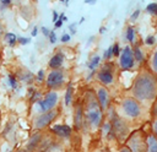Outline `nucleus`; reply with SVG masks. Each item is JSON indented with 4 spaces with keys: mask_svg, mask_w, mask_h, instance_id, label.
<instances>
[{
    "mask_svg": "<svg viewBox=\"0 0 157 152\" xmlns=\"http://www.w3.org/2000/svg\"><path fill=\"white\" fill-rule=\"evenodd\" d=\"M97 101L102 108V110H105L108 108V104H109V94H108V91L104 88V87H99L97 89Z\"/></svg>",
    "mask_w": 157,
    "mask_h": 152,
    "instance_id": "9b49d317",
    "label": "nucleus"
},
{
    "mask_svg": "<svg viewBox=\"0 0 157 152\" xmlns=\"http://www.w3.org/2000/svg\"><path fill=\"white\" fill-rule=\"evenodd\" d=\"M121 109L124 112V114L129 118H137L141 113V108H140V104L136 99L134 98H125L123 102H121Z\"/></svg>",
    "mask_w": 157,
    "mask_h": 152,
    "instance_id": "20e7f679",
    "label": "nucleus"
},
{
    "mask_svg": "<svg viewBox=\"0 0 157 152\" xmlns=\"http://www.w3.org/2000/svg\"><path fill=\"white\" fill-rule=\"evenodd\" d=\"M63 23H64V22H63L60 18H58V21L54 23V26H55V28H60V27L63 26Z\"/></svg>",
    "mask_w": 157,
    "mask_h": 152,
    "instance_id": "e433bc0d",
    "label": "nucleus"
},
{
    "mask_svg": "<svg viewBox=\"0 0 157 152\" xmlns=\"http://www.w3.org/2000/svg\"><path fill=\"white\" fill-rule=\"evenodd\" d=\"M139 15H140V10L134 11V13H132V15H131V17H130V18H131V21H135V20L139 17Z\"/></svg>",
    "mask_w": 157,
    "mask_h": 152,
    "instance_id": "f704fd0d",
    "label": "nucleus"
},
{
    "mask_svg": "<svg viewBox=\"0 0 157 152\" xmlns=\"http://www.w3.org/2000/svg\"><path fill=\"white\" fill-rule=\"evenodd\" d=\"M7 81H9V85H10V87L11 88H16L17 87V80H16V77L13 76V74H9L7 75Z\"/></svg>",
    "mask_w": 157,
    "mask_h": 152,
    "instance_id": "5701e85b",
    "label": "nucleus"
},
{
    "mask_svg": "<svg viewBox=\"0 0 157 152\" xmlns=\"http://www.w3.org/2000/svg\"><path fill=\"white\" fill-rule=\"evenodd\" d=\"M33 78H34V76H33V74H32L31 71H26V72L21 76V80L25 81V82H32Z\"/></svg>",
    "mask_w": 157,
    "mask_h": 152,
    "instance_id": "393cba45",
    "label": "nucleus"
},
{
    "mask_svg": "<svg viewBox=\"0 0 157 152\" xmlns=\"http://www.w3.org/2000/svg\"><path fill=\"white\" fill-rule=\"evenodd\" d=\"M16 152H28L27 150H18V151H16Z\"/></svg>",
    "mask_w": 157,
    "mask_h": 152,
    "instance_id": "de8ad7c7",
    "label": "nucleus"
},
{
    "mask_svg": "<svg viewBox=\"0 0 157 152\" xmlns=\"http://www.w3.org/2000/svg\"><path fill=\"white\" fill-rule=\"evenodd\" d=\"M5 42H6L10 47H13V45L16 44V42H17V37H16V34L12 33V32H7V33H5Z\"/></svg>",
    "mask_w": 157,
    "mask_h": 152,
    "instance_id": "a211bd4d",
    "label": "nucleus"
},
{
    "mask_svg": "<svg viewBox=\"0 0 157 152\" xmlns=\"http://www.w3.org/2000/svg\"><path fill=\"white\" fill-rule=\"evenodd\" d=\"M37 33H38V28H37V27H34V28H33V31H32V37H36V36H37Z\"/></svg>",
    "mask_w": 157,
    "mask_h": 152,
    "instance_id": "a19ab883",
    "label": "nucleus"
},
{
    "mask_svg": "<svg viewBox=\"0 0 157 152\" xmlns=\"http://www.w3.org/2000/svg\"><path fill=\"white\" fill-rule=\"evenodd\" d=\"M53 21H54V22L58 21V12H56V11H53Z\"/></svg>",
    "mask_w": 157,
    "mask_h": 152,
    "instance_id": "ea45409f",
    "label": "nucleus"
},
{
    "mask_svg": "<svg viewBox=\"0 0 157 152\" xmlns=\"http://www.w3.org/2000/svg\"><path fill=\"white\" fill-rule=\"evenodd\" d=\"M77 25H78V22H75V23H71V25L69 26V29L71 31V33H72V34H75V33H76V26H77Z\"/></svg>",
    "mask_w": 157,
    "mask_h": 152,
    "instance_id": "473e14b6",
    "label": "nucleus"
},
{
    "mask_svg": "<svg viewBox=\"0 0 157 152\" xmlns=\"http://www.w3.org/2000/svg\"><path fill=\"white\" fill-rule=\"evenodd\" d=\"M146 151L147 152H157V137L155 135H150L146 141Z\"/></svg>",
    "mask_w": 157,
    "mask_h": 152,
    "instance_id": "dca6fc26",
    "label": "nucleus"
},
{
    "mask_svg": "<svg viewBox=\"0 0 157 152\" xmlns=\"http://www.w3.org/2000/svg\"><path fill=\"white\" fill-rule=\"evenodd\" d=\"M43 78H44V70H39L37 74V80L40 82V81H43Z\"/></svg>",
    "mask_w": 157,
    "mask_h": 152,
    "instance_id": "72a5a7b5",
    "label": "nucleus"
},
{
    "mask_svg": "<svg viewBox=\"0 0 157 152\" xmlns=\"http://www.w3.org/2000/svg\"><path fill=\"white\" fill-rule=\"evenodd\" d=\"M151 66H152L153 71L157 72V51H155L152 58H151Z\"/></svg>",
    "mask_w": 157,
    "mask_h": 152,
    "instance_id": "a878e982",
    "label": "nucleus"
},
{
    "mask_svg": "<svg viewBox=\"0 0 157 152\" xmlns=\"http://www.w3.org/2000/svg\"><path fill=\"white\" fill-rule=\"evenodd\" d=\"M40 31H42V33H43L45 37H49V32H50V31H49L47 27H44V26H43V27H40Z\"/></svg>",
    "mask_w": 157,
    "mask_h": 152,
    "instance_id": "c9c22d12",
    "label": "nucleus"
},
{
    "mask_svg": "<svg viewBox=\"0 0 157 152\" xmlns=\"http://www.w3.org/2000/svg\"><path fill=\"white\" fill-rule=\"evenodd\" d=\"M99 63H101V56L99 55H93L90 59V61L87 63V66L91 71H96V67L99 65Z\"/></svg>",
    "mask_w": 157,
    "mask_h": 152,
    "instance_id": "f3484780",
    "label": "nucleus"
},
{
    "mask_svg": "<svg viewBox=\"0 0 157 152\" xmlns=\"http://www.w3.org/2000/svg\"><path fill=\"white\" fill-rule=\"evenodd\" d=\"M85 119V114H83V107L81 103H77L76 104V108H75V114H74V124H75V127L77 130H80L82 127V124H83V120Z\"/></svg>",
    "mask_w": 157,
    "mask_h": 152,
    "instance_id": "f8f14e48",
    "label": "nucleus"
},
{
    "mask_svg": "<svg viewBox=\"0 0 157 152\" xmlns=\"http://www.w3.org/2000/svg\"><path fill=\"white\" fill-rule=\"evenodd\" d=\"M83 114H85L86 121L92 129L96 130L101 126L102 120H103V112L93 92L86 93V103L83 108Z\"/></svg>",
    "mask_w": 157,
    "mask_h": 152,
    "instance_id": "f03ea898",
    "label": "nucleus"
},
{
    "mask_svg": "<svg viewBox=\"0 0 157 152\" xmlns=\"http://www.w3.org/2000/svg\"><path fill=\"white\" fill-rule=\"evenodd\" d=\"M97 78L103 85H110L113 82V66L112 64H104L97 74Z\"/></svg>",
    "mask_w": 157,
    "mask_h": 152,
    "instance_id": "1a4fd4ad",
    "label": "nucleus"
},
{
    "mask_svg": "<svg viewBox=\"0 0 157 152\" xmlns=\"http://www.w3.org/2000/svg\"><path fill=\"white\" fill-rule=\"evenodd\" d=\"M105 32V27H101L99 28V33H104Z\"/></svg>",
    "mask_w": 157,
    "mask_h": 152,
    "instance_id": "c03bdc74",
    "label": "nucleus"
},
{
    "mask_svg": "<svg viewBox=\"0 0 157 152\" xmlns=\"http://www.w3.org/2000/svg\"><path fill=\"white\" fill-rule=\"evenodd\" d=\"M113 55H115V56L120 55V48H119V44L118 43H114L113 44Z\"/></svg>",
    "mask_w": 157,
    "mask_h": 152,
    "instance_id": "7c9ffc66",
    "label": "nucleus"
},
{
    "mask_svg": "<svg viewBox=\"0 0 157 152\" xmlns=\"http://www.w3.org/2000/svg\"><path fill=\"white\" fill-rule=\"evenodd\" d=\"M70 38H71V36H70L69 33H64V34L61 36V42H63V43H66V42L70 40Z\"/></svg>",
    "mask_w": 157,
    "mask_h": 152,
    "instance_id": "2f4dec72",
    "label": "nucleus"
},
{
    "mask_svg": "<svg viewBox=\"0 0 157 152\" xmlns=\"http://www.w3.org/2000/svg\"><path fill=\"white\" fill-rule=\"evenodd\" d=\"M120 67L123 70H130L134 67L135 65V59H134V54H132V49L130 45H126L121 54H120V60H119Z\"/></svg>",
    "mask_w": 157,
    "mask_h": 152,
    "instance_id": "6e6552de",
    "label": "nucleus"
},
{
    "mask_svg": "<svg viewBox=\"0 0 157 152\" xmlns=\"http://www.w3.org/2000/svg\"><path fill=\"white\" fill-rule=\"evenodd\" d=\"M59 18L63 21V22H65V21H67V17L65 16V13H60V16H59Z\"/></svg>",
    "mask_w": 157,
    "mask_h": 152,
    "instance_id": "58836bf2",
    "label": "nucleus"
},
{
    "mask_svg": "<svg viewBox=\"0 0 157 152\" xmlns=\"http://www.w3.org/2000/svg\"><path fill=\"white\" fill-rule=\"evenodd\" d=\"M146 11L152 15H157V2H151L146 6Z\"/></svg>",
    "mask_w": 157,
    "mask_h": 152,
    "instance_id": "b1692460",
    "label": "nucleus"
},
{
    "mask_svg": "<svg viewBox=\"0 0 157 152\" xmlns=\"http://www.w3.org/2000/svg\"><path fill=\"white\" fill-rule=\"evenodd\" d=\"M40 141H42V134H40V132L34 134V135L31 137V140L28 141V143H27V151L29 152V151L36 150V148L39 146Z\"/></svg>",
    "mask_w": 157,
    "mask_h": 152,
    "instance_id": "2eb2a0df",
    "label": "nucleus"
},
{
    "mask_svg": "<svg viewBox=\"0 0 157 152\" xmlns=\"http://www.w3.org/2000/svg\"><path fill=\"white\" fill-rule=\"evenodd\" d=\"M119 152H131V150H130L129 147H123V148H121Z\"/></svg>",
    "mask_w": 157,
    "mask_h": 152,
    "instance_id": "79ce46f5",
    "label": "nucleus"
},
{
    "mask_svg": "<svg viewBox=\"0 0 157 152\" xmlns=\"http://www.w3.org/2000/svg\"><path fill=\"white\" fill-rule=\"evenodd\" d=\"M85 2H87V4H94L96 1H94V0H86Z\"/></svg>",
    "mask_w": 157,
    "mask_h": 152,
    "instance_id": "a18cd8bd",
    "label": "nucleus"
},
{
    "mask_svg": "<svg viewBox=\"0 0 157 152\" xmlns=\"http://www.w3.org/2000/svg\"><path fill=\"white\" fill-rule=\"evenodd\" d=\"M112 56H113V45H110V47L104 51V54H103L104 60H109Z\"/></svg>",
    "mask_w": 157,
    "mask_h": 152,
    "instance_id": "bb28decb",
    "label": "nucleus"
},
{
    "mask_svg": "<svg viewBox=\"0 0 157 152\" xmlns=\"http://www.w3.org/2000/svg\"><path fill=\"white\" fill-rule=\"evenodd\" d=\"M58 110L55 109H52L49 112H45V113H42L36 120H34V124H33V129L34 130H40L45 126H48L58 115Z\"/></svg>",
    "mask_w": 157,
    "mask_h": 152,
    "instance_id": "0eeeda50",
    "label": "nucleus"
},
{
    "mask_svg": "<svg viewBox=\"0 0 157 152\" xmlns=\"http://www.w3.org/2000/svg\"><path fill=\"white\" fill-rule=\"evenodd\" d=\"M58 99H59V94L55 92V91H49L43 99H39L37 103L40 108V112L42 113H45V112H49L52 110L55 104L58 103Z\"/></svg>",
    "mask_w": 157,
    "mask_h": 152,
    "instance_id": "423d86ee",
    "label": "nucleus"
},
{
    "mask_svg": "<svg viewBox=\"0 0 157 152\" xmlns=\"http://www.w3.org/2000/svg\"><path fill=\"white\" fill-rule=\"evenodd\" d=\"M10 152H11V151H10Z\"/></svg>",
    "mask_w": 157,
    "mask_h": 152,
    "instance_id": "09e8293b",
    "label": "nucleus"
},
{
    "mask_svg": "<svg viewBox=\"0 0 157 152\" xmlns=\"http://www.w3.org/2000/svg\"><path fill=\"white\" fill-rule=\"evenodd\" d=\"M153 130H155V134H156V136H157V120H156L155 124H153Z\"/></svg>",
    "mask_w": 157,
    "mask_h": 152,
    "instance_id": "37998d69",
    "label": "nucleus"
},
{
    "mask_svg": "<svg viewBox=\"0 0 157 152\" xmlns=\"http://www.w3.org/2000/svg\"><path fill=\"white\" fill-rule=\"evenodd\" d=\"M132 54H134V59H135L136 61L141 63V61L144 60V54H142V51H141V49H140L139 47H135V48L132 49Z\"/></svg>",
    "mask_w": 157,
    "mask_h": 152,
    "instance_id": "aec40b11",
    "label": "nucleus"
},
{
    "mask_svg": "<svg viewBox=\"0 0 157 152\" xmlns=\"http://www.w3.org/2000/svg\"><path fill=\"white\" fill-rule=\"evenodd\" d=\"M63 63H64V55H63L61 51H59V53L54 54L50 58V60H49V67L53 69V70H56V69H59L63 65Z\"/></svg>",
    "mask_w": 157,
    "mask_h": 152,
    "instance_id": "4468645a",
    "label": "nucleus"
},
{
    "mask_svg": "<svg viewBox=\"0 0 157 152\" xmlns=\"http://www.w3.org/2000/svg\"><path fill=\"white\" fill-rule=\"evenodd\" d=\"M129 148L131 150V152H145L146 151V142H144L141 140L139 134H135L129 140Z\"/></svg>",
    "mask_w": 157,
    "mask_h": 152,
    "instance_id": "9d476101",
    "label": "nucleus"
},
{
    "mask_svg": "<svg viewBox=\"0 0 157 152\" xmlns=\"http://www.w3.org/2000/svg\"><path fill=\"white\" fill-rule=\"evenodd\" d=\"M48 38H49V42H50L52 44H54V43L56 42V34H55V32H54V31H50Z\"/></svg>",
    "mask_w": 157,
    "mask_h": 152,
    "instance_id": "c756f323",
    "label": "nucleus"
},
{
    "mask_svg": "<svg viewBox=\"0 0 157 152\" xmlns=\"http://www.w3.org/2000/svg\"><path fill=\"white\" fill-rule=\"evenodd\" d=\"M126 39H128L130 43H132V42L135 40V29H134V27H131V26H129V27L126 28Z\"/></svg>",
    "mask_w": 157,
    "mask_h": 152,
    "instance_id": "412c9836",
    "label": "nucleus"
},
{
    "mask_svg": "<svg viewBox=\"0 0 157 152\" xmlns=\"http://www.w3.org/2000/svg\"><path fill=\"white\" fill-rule=\"evenodd\" d=\"M132 91L137 99L152 101L157 94V81L148 72L140 74L139 77L135 80Z\"/></svg>",
    "mask_w": 157,
    "mask_h": 152,
    "instance_id": "f257e3e1",
    "label": "nucleus"
},
{
    "mask_svg": "<svg viewBox=\"0 0 157 152\" xmlns=\"http://www.w3.org/2000/svg\"><path fill=\"white\" fill-rule=\"evenodd\" d=\"M110 124H112V132L113 136H117L119 139H123L128 134V126L126 124L115 114L113 109H110Z\"/></svg>",
    "mask_w": 157,
    "mask_h": 152,
    "instance_id": "7ed1b4c3",
    "label": "nucleus"
},
{
    "mask_svg": "<svg viewBox=\"0 0 157 152\" xmlns=\"http://www.w3.org/2000/svg\"><path fill=\"white\" fill-rule=\"evenodd\" d=\"M103 134H104V136H108V137H112V136H113V132H112V124H110V121L104 123V125H103Z\"/></svg>",
    "mask_w": 157,
    "mask_h": 152,
    "instance_id": "4be33fe9",
    "label": "nucleus"
},
{
    "mask_svg": "<svg viewBox=\"0 0 157 152\" xmlns=\"http://www.w3.org/2000/svg\"><path fill=\"white\" fill-rule=\"evenodd\" d=\"M0 4H1L2 6H10V5H11V1H10V0H1Z\"/></svg>",
    "mask_w": 157,
    "mask_h": 152,
    "instance_id": "4c0bfd02",
    "label": "nucleus"
},
{
    "mask_svg": "<svg viewBox=\"0 0 157 152\" xmlns=\"http://www.w3.org/2000/svg\"><path fill=\"white\" fill-rule=\"evenodd\" d=\"M72 94H74V89H72V86L70 85V86L67 87V89H66L65 98H64L65 105H70V104H71V102H72Z\"/></svg>",
    "mask_w": 157,
    "mask_h": 152,
    "instance_id": "6ab92c4d",
    "label": "nucleus"
},
{
    "mask_svg": "<svg viewBox=\"0 0 157 152\" xmlns=\"http://www.w3.org/2000/svg\"><path fill=\"white\" fill-rule=\"evenodd\" d=\"M155 42H156V38H155V36H147L146 37V39H145V43L147 44V45H153L155 44Z\"/></svg>",
    "mask_w": 157,
    "mask_h": 152,
    "instance_id": "cd10ccee",
    "label": "nucleus"
},
{
    "mask_svg": "<svg viewBox=\"0 0 157 152\" xmlns=\"http://www.w3.org/2000/svg\"><path fill=\"white\" fill-rule=\"evenodd\" d=\"M52 131L56 134L59 137H69L71 135V127L69 125H63V124H56L52 126Z\"/></svg>",
    "mask_w": 157,
    "mask_h": 152,
    "instance_id": "ddd939ff",
    "label": "nucleus"
},
{
    "mask_svg": "<svg viewBox=\"0 0 157 152\" xmlns=\"http://www.w3.org/2000/svg\"><path fill=\"white\" fill-rule=\"evenodd\" d=\"M2 34V26H1V23H0V36Z\"/></svg>",
    "mask_w": 157,
    "mask_h": 152,
    "instance_id": "49530a36",
    "label": "nucleus"
},
{
    "mask_svg": "<svg viewBox=\"0 0 157 152\" xmlns=\"http://www.w3.org/2000/svg\"><path fill=\"white\" fill-rule=\"evenodd\" d=\"M17 42H18L21 45H26V44H28V43L31 42V39H29L28 37H18V38H17Z\"/></svg>",
    "mask_w": 157,
    "mask_h": 152,
    "instance_id": "c85d7f7f",
    "label": "nucleus"
},
{
    "mask_svg": "<svg viewBox=\"0 0 157 152\" xmlns=\"http://www.w3.org/2000/svg\"><path fill=\"white\" fill-rule=\"evenodd\" d=\"M64 81H65V74L63 70L60 69L52 70L47 76V87L52 89L60 88L64 85Z\"/></svg>",
    "mask_w": 157,
    "mask_h": 152,
    "instance_id": "39448f33",
    "label": "nucleus"
}]
</instances>
